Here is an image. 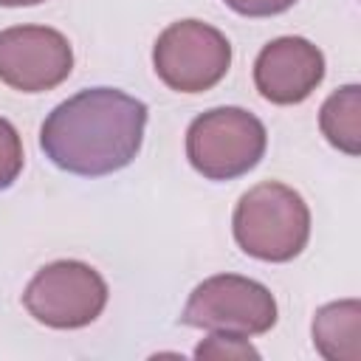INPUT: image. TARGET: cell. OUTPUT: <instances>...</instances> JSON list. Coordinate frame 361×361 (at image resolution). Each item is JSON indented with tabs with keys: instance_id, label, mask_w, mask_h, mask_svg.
Segmentation results:
<instances>
[{
	"instance_id": "1",
	"label": "cell",
	"mask_w": 361,
	"mask_h": 361,
	"mask_svg": "<svg viewBox=\"0 0 361 361\" xmlns=\"http://www.w3.org/2000/svg\"><path fill=\"white\" fill-rule=\"evenodd\" d=\"M147 104L116 87H87L56 104L39 130V147L54 166L102 178L124 169L141 149Z\"/></svg>"
},
{
	"instance_id": "2",
	"label": "cell",
	"mask_w": 361,
	"mask_h": 361,
	"mask_svg": "<svg viewBox=\"0 0 361 361\" xmlns=\"http://www.w3.org/2000/svg\"><path fill=\"white\" fill-rule=\"evenodd\" d=\"M237 245L262 262H288L310 237V209L302 195L279 180L251 186L231 217Z\"/></svg>"
},
{
	"instance_id": "3",
	"label": "cell",
	"mask_w": 361,
	"mask_h": 361,
	"mask_svg": "<svg viewBox=\"0 0 361 361\" xmlns=\"http://www.w3.org/2000/svg\"><path fill=\"white\" fill-rule=\"evenodd\" d=\"M265 147V124L243 107L206 110L186 130V158L209 180H234L251 172Z\"/></svg>"
},
{
	"instance_id": "4",
	"label": "cell",
	"mask_w": 361,
	"mask_h": 361,
	"mask_svg": "<svg viewBox=\"0 0 361 361\" xmlns=\"http://www.w3.org/2000/svg\"><path fill=\"white\" fill-rule=\"evenodd\" d=\"M180 322L209 333L228 336H262L276 324V299L274 293L248 276L217 274L203 279L180 313Z\"/></svg>"
},
{
	"instance_id": "5",
	"label": "cell",
	"mask_w": 361,
	"mask_h": 361,
	"mask_svg": "<svg viewBox=\"0 0 361 361\" xmlns=\"http://www.w3.org/2000/svg\"><path fill=\"white\" fill-rule=\"evenodd\" d=\"M107 296V282L96 268L79 259H56L31 276L23 290V305L45 327L76 330L102 316Z\"/></svg>"
},
{
	"instance_id": "6",
	"label": "cell",
	"mask_w": 361,
	"mask_h": 361,
	"mask_svg": "<svg viewBox=\"0 0 361 361\" xmlns=\"http://www.w3.org/2000/svg\"><path fill=\"white\" fill-rule=\"evenodd\" d=\"M152 65L169 90L203 93L228 73L231 42L209 23L178 20L155 39Z\"/></svg>"
},
{
	"instance_id": "7",
	"label": "cell",
	"mask_w": 361,
	"mask_h": 361,
	"mask_svg": "<svg viewBox=\"0 0 361 361\" xmlns=\"http://www.w3.org/2000/svg\"><path fill=\"white\" fill-rule=\"evenodd\" d=\"M73 71V51L62 31L48 25H14L0 31V82L42 93L62 85Z\"/></svg>"
},
{
	"instance_id": "8",
	"label": "cell",
	"mask_w": 361,
	"mask_h": 361,
	"mask_svg": "<svg viewBox=\"0 0 361 361\" xmlns=\"http://www.w3.org/2000/svg\"><path fill=\"white\" fill-rule=\"evenodd\" d=\"M324 79V54L305 37L271 39L254 59V85L271 104H299Z\"/></svg>"
},
{
	"instance_id": "9",
	"label": "cell",
	"mask_w": 361,
	"mask_h": 361,
	"mask_svg": "<svg viewBox=\"0 0 361 361\" xmlns=\"http://www.w3.org/2000/svg\"><path fill=\"white\" fill-rule=\"evenodd\" d=\"M313 347L327 361L361 358V305L358 299L330 302L313 316Z\"/></svg>"
},
{
	"instance_id": "10",
	"label": "cell",
	"mask_w": 361,
	"mask_h": 361,
	"mask_svg": "<svg viewBox=\"0 0 361 361\" xmlns=\"http://www.w3.org/2000/svg\"><path fill=\"white\" fill-rule=\"evenodd\" d=\"M319 127L336 149L347 155H358L361 152V87L344 85L336 93H330L319 110Z\"/></svg>"
},
{
	"instance_id": "11",
	"label": "cell",
	"mask_w": 361,
	"mask_h": 361,
	"mask_svg": "<svg viewBox=\"0 0 361 361\" xmlns=\"http://www.w3.org/2000/svg\"><path fill=\"white\" fill-rule=\"evenodd\" d=\"M23 172V141L8 118H0V189H8Z\"/></svg>"
},
{
	"instance_id": "12",
	"label": "cell",
	"mask_w": 361,
	"mask_h": 361,
	"mask_svg": "<svg viewBox=\"0 0 361 361\" xmlns=\"http://www.w3.org/2000/svg\"><path fill=\"white\" fill-rule=\"evenodd\" d=\"M195 358H259V353L248 344L243 336H228V333H212L203 338L195 350Z\"/></svg>"
},
{
	"instance_id": "13",
	"label": "cell",
	"mask_w": 361,
	"mask_h": 361,
	"mask_svg": "<svg viewBox=\"0 0 361 361\" xmlns=\"http://www.w3.org/2000/svg\"><path fill=\"white\" fill-rule=\"evenodd\" d=\"M223 3L243 17H274L288 11L296 0H223Z\"/></svg>"
},
{
	"instance_id": "14",
	"label": "cell",
	"mask_w": 361,
	"mask_h": 361,
	"mask_svg": "<svg viewBox=\"0 0 361 361\" xmlns=\"http://www.w3.org/2000/svg\"><path fill=\"white\" fill-rule=\"evenodd\" d=\"M37 3H45V0H0V6H6V8H20V6H37Z\"/></svg>"
}]
</instances>
